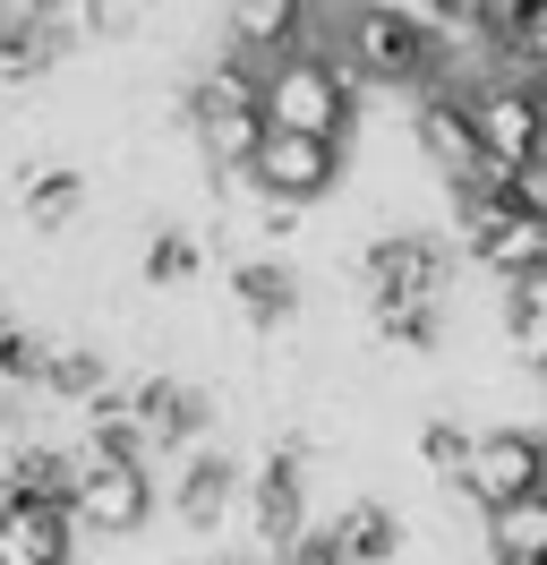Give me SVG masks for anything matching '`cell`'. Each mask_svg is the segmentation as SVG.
Segmentation results:
<instances>
[{
    "mask_svg": "<svg viewBox=\"0 0 547 565\" xmlns=\"http://www.w3.org/2000/svg\"><path fill=\"white\" fill-rule=\"evenodd\" d=\"M334 61L360 77V86H428L444 52H437V26H428V18H410L394 0H360V9H342Z\"/></svg>",
    "mask_w": 547,
    "mask_h": 565,
    "instance_id": "1",
    "label": "cell"
},
{
    "mask_svg": "<svg viewBox=\"0 0 547 565\" xmlns=\"http://www.w3.org/2000/svg\"><path fill=\"white\" fill-rule=\"evenodd\" d=\"M351 120H360V77L342 70L334 52H300V61H274L266 70V129L342 146Z\"/></svg>",
    "mask_w": 547,
    "mask_h": 565,
    "instance_id": "2",
    "label": "cell"
},
{
    "mask_svg": "<svg viewBox=\"0 0 547 565\" xmlns=\"http://www.w3.org/2000/svg\"><path fill=\"white\" fill-rule=\"evenodd\" d=\"M471 120H479V154H487V172H496V180H513L522 163H539V129H547L539 86L487 77V86H471Z\"/></svg>",
    "mask_w": 547,
    "mask_h": 565,
    "instance_id": "3",
    "label": "cell"
},
{
    "mask_svg": "<svg viewBox=\"0 0 547 565\" xmlns=\"http://www.w3.org/2000/svg\"><path fill=\"white\" fill-rule=\"evenodd\" d=\"M453 489L496 523L505 505H522V497L547 489V446H539V437H522V428H487V437L471 446V471H462Z\"/></svg>",
    "mask_w": 547,
    "mask_h": 565,
    "instance_id": "4",
    "label": "cell"
},
{
    "mask_svg": "<svg viewBox=\"0 0 547 565\" xmlns=\"http://www.w3.org/2000/svg\"><path fill=\"white\" fill-rule=\"evenodd\" d=\"M146 514H154V471L146 462H95L86 455V480L68 497V523L86 540H129V531H146Z\"/></svg>",
    "mask_w": 547,
    "mask_h": 565,
    "instance_id": "5",
    "label": "cell"
},
{
    "mask_svg": "<svg viewBox=\"0 0 547 565\" xmlns=\"http://www.w3.org/2000/svg\"><path fill=\"white\" fill-rule=\"evenodd\" d=\"M248 180H257V198H266V206H317V198L342 180V146L291 138V129H266V146H257Z\"/></svg>",
    "mask_w": 547,
    "mask_h": 565,
    "instance_id": "6",
    "label": "cell"
},
{
    "mask_svg": "<svg viewBox=\"0 0 547 565\" xmlns=\"http://www.w3.org/2000/svg\"><path fill=\"white\" fill-rule=\"evenodd\" d=\"M368 309H444V248L403 232L368 248Z\"/></svg>",
    "mask_w": 547,
    "mask_h": 565,
    "instance_id": "7",
    "label": "cell"
},
{
    "mask_svg": "<svg viewBox=\"0 0 547 565\" xmlns=\"http://www.w3.org/2000/svg\"><path fill=\"white\" fill-rule=\"evenodd\" d=\"M232 52L257 70L317 52V0H232Z\"/></svg>",
    "mask_w": 547,
    "mask_h": 565,
    "instance_id": "8",
    "label": "cell"
},
{
    "mask_svg": "<svg viewBox=\"0 0 547 565\" xmlns=\"http://www.w3.org/2000/svg\"><path fill=\"white\" fill-rule=\"evenodd\" d=\"M300 523H308V471H300V446H282L248 471V531L300 548Z\"/></svg>",
    "mask_w": 547,
    "mask_h": 565,
    "instance_id": "9",
    "label": "cell"
},
{
    "mask_svg": "<svg viewBox=\"0 0 547 565\" xmlns=\"http://www.w3.org/2000/svg\"><path fill=\"white\" fill-rule=\"evenodd\" d=\"M223 120H266V70L257 61H205L197 86H189V129H223Z\"/></svg>",
    "mask_w": 547,
    "mask_h": 565,
    "instance_id": "10",
    "label": "cell"
},
{
    "mask_svg": "<svg viewBox=\"0 0 547 565\" xmlns=\"http://www.w3.org/2000/svg\"><path fill=\"white\" fill-rule=\"evenodd\" d=\"M419 146H428V163H437V172L453 180V189L487 180V154H479L471 95H428V104H419Z\"/></svg>",
    "mask_w": 547,
    "mask_h": 565,
    "instance_id": "11",
    "label": "cell"
},
{
    "mask_svg": "<svg viewBox=\"0 0 547 565\" xmlns=\"http://www.w3.org/2000/svg\"><path fill=\"white\" fill-rule=\"evenodd\" d=\"M68 505L0 497V565H68Z\"/></svg>",
    "mask_w": 547,
    "mask_h": 565,
    "instance_id": "12",
    "label": "cell"
},
{
    "mask_svg": "<svg viewBox=\"0 0 547 565\" xmlns=\"http://www.w3.org/2000/svg\"><path fill=\"white\" fill-rule=\"evenodd\" d=\"M86 480V455H61V446H9L0 462V497H34V505H68Z\"/></svg>",
    "mask_w": 547,
    "mask_h": 565,
    "instance_id": "13",
    "label": "cell"
},
{
    "mask_svg": "<svg viewBox=\"0 0 547 565\" xmlns=\"http://www.w3.org/2000/svg\"><path fill=\"white\" fill-rule=\"evenodd\" d=\"M232 489H239V471L223 455H189L180 480H171V514H180L189 531H214L223 514H232Z\"/></svg>",
    "mask_w": 547,
    "mask_h": 565,
    "instance_id": "14",
    "label": "cell"
},
{
    "mask_svg": "<svg viewBox=\"0 0 547 565\" xmlns=\"http://www.w3.org/2000/svg\"><path fill=\"white\" fill-rule=\"evenodd\" d=\"M137 428H146V455H154V446H189L205 428V394L171 386V377H146V386H137Z\"/></svg>",
    "mask_w": 547,
    "mask_h": 565,
    "instance_id": "15",
    "label": "cell"
},
{
    "mask_svg": "<svg viewBox=\"0 0 547 565\" xmlns=\"http://www.w3.org/2000/svg\"><path fill=\"white\" fill-rule=\"evenodd\" d=\"M232 300L257 326H282L291 309H300V282H291V266H274V257H239L232 266Z\"/></svg>",
    "mask_w": 547,
    "mask_h": 565,
    "instance_id": "16",
    "label": "cell"
},
{
    "mask_svg": "<svg viewBox=\"0 0 547 565\" xmlns=\"http://www.w3.org/2000/svg\"><path fill=\"white\" fill-rule=\"evenodd\" d=\"M487 557L496 565H547V489L505 505V514L487 523Z\"/></svg>",
    "mask_w": 547,
    "mask_h": 565,
    "instance_id": "17",
    "label": "cell"
},
{
    "mask_svg": "<svg viewBox=\"0 0 547 565\" xmlns=\"http://www.w3.org/2000/svg\"><path fill=\"white\" fill-rule=\"evenodd\" d=\"M334 548L351 565H394L403 557V514H394V505H351L334 523Z\"/></svg>",
    "mask_w": 547,
    "mask_h": 565,
    "instance_id": "18",
    "label": "cell"
},
{
    "mask_svg": "<svg viewBox=\"0 0 547 565\" xmlns=\"http://www.w3.org/2000/svg\"><path fill=\"white\" fill-rule=\"evenodd\" d=\"M77 206H86V180H77V172H26V189H18L26 232H68Z\"/></svg>",
    "mask_w": 547,
    "mask_h": 565,
    "instance_id": "19",
    "label": "cell"
},
{
    "mask_svg": "<svg viewBox=\"0 0 547 565\" xmlns=\"http://www.w3.org/2000/svg\"><path fill=\"white\" fill-rule=\"evenodd\" d=\"M505 334H513V352H522V360H539V369H547V275L505 282Z\"/></svg>",
    "mask_w": 547,
    "mask_h": 565,
    "instance_id": "20",
    "label": "cell"
},
{
    "mask_svg": "<svg viewBox=\"0 0 547 565\" xmlns=\"http://www.w3.org/2000/svg\"><path fill=\"white\" fill-rule=\"evenodd\" d=\"M43 394H61V403H95L111 377H103V360L95 352H43V377H34Z\"/></svg>",
    "mask_w": 547,
    "mask_h": 565,
    "instance_id": "21",
    "label": "cell"
},
{
    "mask_svg": "<svg viewBox=\"0 0 547 565\" xmlns=\"http://www.w3.org/2000/svg\"><path fill=\"white\" fill-rule=\"evenodd\" d=\"M205 266V248L189 241V232H154V241H146V266H137V275L146 282H189Z\"/></svg>",
    "mask_w": 547,
    "mask_h": 565,
    "instance_id": "22",
    "label": "cell"
},
{
    "mask_svg": "<svg viewBox=\"0 0 547 565\" xmlns=\"http://www.w3.org/2000/svg\"><path fill=\"white\" fill-rule=\"evenodd\" d=\"M471 446H479V437H462L453 420H428V428H419V455L437 462V480H462V471H471Z\"/></svg>",
    "mask_w": 547,
    "mask_h": 565,
    "instance_id": "23",
    "label": "cell"
},
{
    "mask_svg": "<svg viewBox=\"0 0 547 565\" xmlns=\"http://www.w3.org/2000/svg\"><path fill=\"white\" fill-rule=\"evenodd\" d=\"M43 352H52V343H34L26 326H0V386H34V377H43Z\"/></svg>",
    "mask_w": 547,
    "mask_h": 565,
    "instance_id": "24",
    "label": "cell"
},
{
    "mask_svg": "<svg viewBox=\"0 0 547 565\" xmlns=\"http://www.w3.org/2000/svg\"><path fill=\"white\" fill-rule=\"evenodd\" d=\"M68 18H77L86 35H137L146 0H68Z\"/></svg>",
    "mask_w": 547,
    "mask_h": 565,
    "instance_id": "25",
    "label": "cell"
},
{
    "mask_svg": "<svg viewBox=\"0 0 547 565\" xmlns=\"http://www.w3.org/2000/svg\"><path fill=\"white\" fill-rule=\"evenodd\" d=\"M376 334H385L394 352H428V343H437V309H376Z\"/></svg>",
    "mask_w": 547,
    "mask_h": 565,
    "instance_id": "26",
    "label": "cell"
},
{
    "mask_svg": "<svg viewBox=\"0 0 547 565\" xmlns=\"http://www.w3.org/2000/svg\"><path fill=\"white\" fill-rule=\"evenodd\" d=\"M282 565H351V557L334 548V531H308L300 548H282Z\"/></svg>",
    "mask_w": 547,
    "mask_h": 565,
    "instance_id": "27",
    "label": "cell"
},
{
    "mask_svg": "<svg viewBox=\"0 0 547 565\" xmlns=\"http://www.w3.org/2000/svg\"><path fill=\"white\" fill-rule=\"evenodd\" d=\"M513 61H530V70L547 77V0L530 9V26H522V43H513Z\"/></svg>",
    "mask_w": 547,
    "mask_h": 565,
    "instance_id": "28",
    "label": "cell"
},
{
    "mask_svg": "<svg viewBox=\"0 0 547 565\" xmlns=\"http://www.w3.org/2000/svg\"><path fill=\"white\" fill-rule=\"evenodd\" d=\"M214 565H257V557H214Z\"/></svg>",
    "mask_w": 547,
    "mask_h": 565,
    "instance_id": "29",
    "label": "cell"
},
{
    "mask_svg": "<svg viewBox=\"0 0 547 565\" xmlns=\"http://www.w3.org/2000/svg\"><path fill=\"white\" fill-rule=\"evenodd\" d=\"M539 163H547V129H539Z\"/></svg>",
    "mask_w": 547,
    "mask_h": 565,
    "instance_id": "30",
    "label": "cell"
},
{
    "mask_svg": "<svg viewBox=\"0 0 547 565\" xmlns=\"http://www.w3.org/2000/svg\"><path fill=\"white\" fill-rule=\"evenodd\" d=\"M539 104H547V77H539Z\"/></svg>",
    "mask_w": 547,
    "mask_h": 565,
    "instance_id": "31",
    "label": "cell"
}]
</instances>
